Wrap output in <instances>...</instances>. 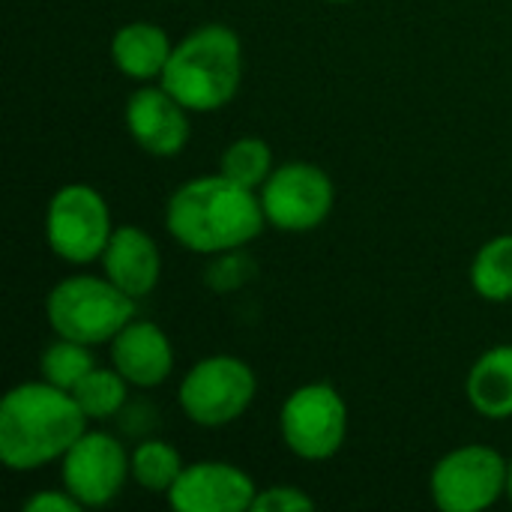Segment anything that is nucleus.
Returning <instances> with one entry per match:
<instances>
[{
	"mask_svg": "<svg viewBox=\"0 0 512 512\" xmlns=\"http://www.w3.org/2000/svg\"><path fill=\"white\" fill-rule=\"evenodd\" d=\"M267 225L261 195L225 174H201L177 186L165 204V228L195 255L249 246Z\"/></svg>",
	"mask_w": 512,
	"mask_h": 512,
	"instance_id": "obj_1",
	"label": "nucleus"
},
{
	"mask_svg": "<svg viewBox=\"0 0 512 512\" xmlns=\"http://www.w3.org/2000/svg\"><path fill=\"white\" fill-rule=\"evenodd\" d=\"M87 417L69 390L48 381H24L0 402V459L15 474L60 462L87 432Z\"/></svg>",
	"mask_w": 512,
	"mask_h": 512,
	"instance_id": "obj_2",
	"label": "nucleus"
},
{
	"mask_svg": "<svg viewBox=\"0 0 512 512\" xmlns=\"http://www.w3.org/2000/svg\"><path fill=\"white\" fill-rule=\"evenodd\" d=\"M243 81V42L228 24L189 30L168 57L159 84L192 114L225 108Z\"/></svg>",
	"mask_w": 512,
	"mask_h": 512,
	"instance_id": "obj_3",
	"label": "nucleus"
},
{
	"mask_svg": "<svg viewBox=\"0 0 512 512\" xmlns=\"http://www.w3.org/2000/svg\"><path fill=\"white\" fill-rule=\"evenodd\" d=\"M45 318L54 336L96 348L108 345L132 318H138V300L120 291L105 273H75L48 291Z\"/></svg>",
	"mask_w": 512,
	"mask_h": 512,
	"instance_id": "obj_4",
	"label": "nucleus"
},
{
	"mask_svg": "<svg viewBox=\"0 0 512 512\" xmlns=\"http://www.w3.org/2000/svg\"><path fill=\"white\" fill-rule=\"evenodd\" d=\"M258 378L252 366L231 354L198 360L180 381L177 402L189 423L201 429H222L237 423L255 402Z\"/></svg>",
	"mask_w": 512,
	"mask_h": 512,
	"instance_id": "obj_5",
	"label": "nucleus"
},
{
	"mask_svg": "<svg viewBox=\"0 0 512 512\" xmlns=\"http://www.w3.org/2000/svg\"><path fill=\"white\" fill-rule=\"evenodd\" d=\"M111 234L108 201L90 183H66L51 195L45 210V240L60 261L72 267L99 261Z\"/></svg>",
	"mask_w": 512,
	"mask_h": 512,
	"instance_id": "obj_6",
	"label": "nucleus"
},
{
	"mask_svg": "<svg viewBox=\"0 0 512 512\" xmlns=\"http://www.w3.org/2000/svg\"><path fill=\"white\" fill-rule=\"evenodd\" d=\"M279 435L303 462L333 459L348 438V405L327 381L297 387L279 411Z\"/></svg>",
	"mask_w": 512,
	"mask_h": 512,
	"instance_id": "obj_7",
	"label": "nucleus"
},
{
	"mask_svg": "<svg viewBox=\"0 0 512 512\" xmlns=\"http://www.w3.org/2000/svg\"><path fill=\"white\" fill-rule=\"evenodd\" d=\"M507 471L510 459L495 447L465 444L438 459L429 492L441 512H483L507 495Z\"/></svg>",
	"mask_w": 512,
	"mask_h": 512,
	"instance_id": "obj_8",
	"label": "nucleus"
},
{
	"mask_svg": "<svg viewBox=\"0 0 512 512\" xmlns=\"http://www.w3.org/2000/svg\"><path fill=\"white\" fill-rule=\"evenodd\" d=\"M258 195L267 225L288 234H306L321 228L336 204L330 174L312 162H288L273 168Z\"/></svg>",
	"mask_w": 512,
	"mask_h": 512,
	"instance_id": "obj_9",
	"label": "nucleus"
},
{
	"mask_svg": "<svg viewBox=\"0 0 512 512\" xmlns=\"http://www.w3.org/2000/svg\"><path fill=\"white\" fill-rule=\"evenodd\" d=\"M132 477V453L111 432H84L60 459V486L84 507H108Z\"/></svg>",
	"mask_w": 512,
	"mask_h": 512,
	"instance_id": "obj_10",
	"label": "nucleus"
},
{
	"mask_svg": "<svg viewBox=\"0 0 512 512\" xmlns=\"http://www.w3.org/2000/svg\"><path fill=\"white\" fill-rule=\"evenodd\" d=\"M189 108L180 105L162 84H141L126 99V129L132 141L156 156V159H174L186 150L192 123Z\"/></svg>",
	"mask_w": 512,
	"mask_h": 512,
	"instance_id": "obj_11",
	"label": "nucleus"
},
{
	"mask_svg": "<svg viewBox=\"0 0 512 512\" xmlns=\"http://www.w3.org/2000/svg\"><path fill=\"white\" fill-rule=\"evenodd\" d=\"M258 495L255 480L231 462H192L165 495L177 512H246Z\"/></svg>",
	"mask_w": 512,
	"mask_h": 512,
	"instance_id": "obj_12",
	"label": "nucleus"
},
{
	"mask_svg": "<svg viewBox=\"0 0 512 512\" xmlns=\"http://www.w3.org/2000/svg\"><path fill=\"white\" fill-rule=\"evenodd\" d=\"M111 366L141 390H153L168 381L174 372V345L168 333L153 324L132 318L111 342H108Z\"/></svg>",
	"mask_w": 512,
	"mask_h": 512,
	"instance_id": "obj_13",
	"label": "nucleus"
},
{
	"mask_svg": "<svg viewBox=\"0 0 512 512\" xmlns=\"http://www.w3.org/2000/svg\"><path fill=\"white\" fill-rule=\"evenodd\" d=\"M99 261L102 273L135 300L150 297L162 276V252L138 225H117Z\"/></svg>",
	"mask_w": 512,
	"mask_h": 512,
	"instance_id": "obj_14",
	"label": "nucleus"
},
{
	"mask_svg": "<svg viewBox=\"0 0 512 512\" xmlns=\"http://www.w3.org/2000/svg\"><path fill=\"white\" fill-rule=\"evenodd\" d=\"M174 51L171 36L165 33V27L153 24V21H129L123 27L114 30L108 54L111 63L132 81H159L168 57Z\"/></svg>",
	"mask_w": 512,
	"mask_h": 512,
	"instance_id": "obj_15",
	"label": "nucleus"
},
{
	"mask_svg": "<svg viewBox=\"0 0 512 512\" xmlns=\"http://www.w3.org/2000/svg\"><path fill=\"white\" fill-rule=\"evenodd\" d=\"M465 396L471 408L486 420L512 417V345L483 351L465 378Z\"/></svg>",
	"mask_w": 512,
	"mask_h": 512,
	"instance_id": "obj_16",
	"label": "nucleus"
},
{
	"mask_svg": "<svg viewBox=\"0 0 512 512\" xmlns=\"http://www.w3.org/2000/svg\"><path fill=\"white\" fill-rule=\"evenodd\" d=\"M471 288L486 303H510L512 300V234L492 237L483 243L471 261Z\"/></svg>",
	"mask_w": 512,
	"mask_h": 512,
	"instance_id": "obj_17",
	"label": "nucleus"
},
{
	"mask_svg": "<svg viewBox=\"0 0 512 512\" xmlns=\"http://www.w3.org/2000/svg\"><path fill=\"white\" fill-rule=\"evenodd\" d=\"M129 381L111 366V369H102V366H93L72 390V399L78 402V408L84 411V417L90 423H105L111 417H117L123 408H126V399H129Z\"/></svg>",
	"mask_w": 512,
	"mask_h": 512,
	"instance_id": "obj_18",
	"label": "nucleus"
},
{
	"mask_svg": "<svg viewBox=\"0 0 512 512\" xmlns=\"http://www.w3.org/2000/svg\"><path fill=\"white\" fill-rule=\"evenodd\" d=\"M186 462L168 441L147 438L132 450V480L150 495H168L180 480Z\"/></svg>",
	"mask_w": 512,
	"mask_h": 512,
	"instance_id": "obj_19",
	"label": "nucleus"
},
{
	"mask_svg": "<svg viewBox=\"0 0 512 512\" xmlns=\"http://www.w3.org/2000/svg\"><path fill=\"white\" fill-rule=\"evenodd\" d=\"M219 174H225L228 180L258 192L267 183V177L273 174V150H270V144L264 138H255V135L231 141L222 150Z\"/></svg>",
	"mask_w": 512,
	"mask_h": 512,
	"instance_id": "obj_20",
	"label": "nucleus"
},
{
	"mask_svg": "<svg viewBox=\"0 0 512 512\" xmlns=\"http://www.w3.org/2000/svg\"><path fill=\"white\" fill-rule=\"evenodd\" d=\"M99 366L93 357V345L75 342V339H63L57 336L51 345H45V351L39 354V375L42 381L60 387V390H75V384L93 369Z\"/></svg>",
	"mask_w": 512,
	"mask_h": 512,
	"instance_id": "obj_21",
	"label": "nucleus"
},
{
	"mask_svg": "<svg viewBox=\"0 0 512 512\" xmlns=\"http://www.w3.org/2000/svg\"><path fill=\"white\" fill-rule=\"evenodd\" d=\"M213 258L216 261L207 270V285L213 291H222V294L237 291L255 273V264H252V258L243 249H231V252H222V255H213Z\"/></svg>",
	"mask_w": 512,
	"mask_h": 512,
	"instance_id": "obj_22",
	"label": "nucleus"
},
{
	"mask_svg": "<svg viewBox=\"0 0 512 512\" xmlns=\"http://www.w3.org/2000/svg\"><path fill=\"white\" fill-rule=\"evenodd\" d=\"M315 507V498L300 486H267L258 489L252 512H303Z\"/></svg>",
	"mask_w": 512,
	"mask_h": 512,
	"instance_id": "obj_23",
	"label": "nucleus"
},
{
	"mask_svg": "<svg viewBox=\"0 0 512 512\" xmlns=\"http://www.w3.org/2000/svg\"><path fill=\"white\" fill-rule=\"evenodd\" d=\"M27 512H81L84 507L60 486V489H42L24 501Z\"/></svg>",
	"mask_w": 512,
	"mask_h": 512,
	"instance_id": "obj_24",
	"label": "nucleus"
},
{
	"mask_svg": "<svg viewBox=\"0 0 512 512\" xmlns=\"http://www.w3.org/2000/svg\"><path fill=\"white\" fill-rule=\"evenodd\" d=\"M507 498L512 501V459H510V471H507Z\"/></svg>",
	"mask_w": 512,
	"mask_h": 512,
	"instance_id": "obj_25",
	"label": "nucleus"
},
{
	"mask_svg": "<svg viewBox=\"0 0 512 512\" xmlns=\"http://www.w3.org/2000/svg\"><path fill=\"white\" fill-rule=\"evenodd\" d=\"M330 3H351V0H330Z\"/></svg>",
	"mask_w": 512,
	"mask_h": 512,
	"instance_id": "obj_26",
	"label": "nucleus"
}]
</instances>
